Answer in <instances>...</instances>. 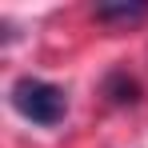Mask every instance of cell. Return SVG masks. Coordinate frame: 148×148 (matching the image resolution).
Listing matches in <instances>:
<instances>
[{
  "label": "cell",
  "instance_id": "2",
  "mask_svg": "<svg viewBox=\"0 0 148 148\" xmlns=\"http://www.w3.org/2000/svg\"><path fill=\"white\" fill-rule=\"evenodd\" d=\"M148 16V4H96V20H140Z\"/></svg>",
  "mask_w": 148,
  "mask_h": 148
},
{
  "label": "cell",
  "instance_id": "1",
  "mask_svg": "<svg viewBox=\"0 0 148 148\" xmlns=\"http://www.w3.org/2000/svg\"><path fill=\"white\" fill-rule=\"evenodd\" d=\"M12 108H16L24 120L40 124V128H52V124L64 120L68 96H64V88H56V84H48V80L20 76V80L12 84Z\"/></svg>",
  "mask_w": 148,
  "mask_h": 148
}]
</instances>
